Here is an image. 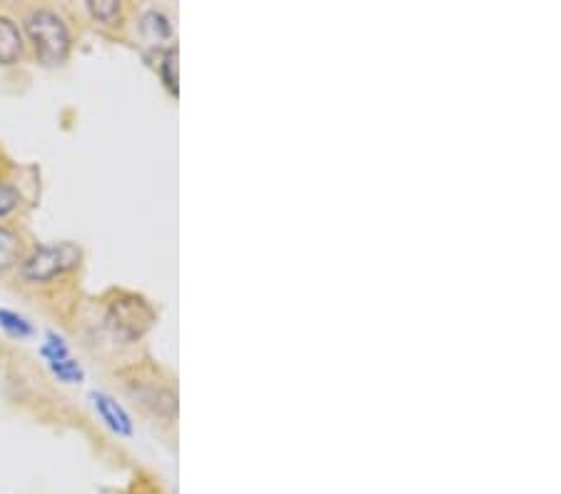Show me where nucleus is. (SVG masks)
I'll return each mask as SVG.
<instances>
[{"label":"nucleus","mask_w":561,"mask_h":494,"mask_svg":"<svg viewBox=\"0 0 561 494\" xmlns=\"http://www.w3.org/2000/svg\"><path fill=\"white\" fill-rule=\"evenodd\" d=\"M25 33L33 43L35 58L43 65H60L70 53V33L53 10H33L25 20Z\"/></svg>","instance_id":"f257e3e1"},{"label":"nucleus","mask_w":561,"mask_h":494,"mask_svg":"<svg viewBox=\"0 0 561 494\" xmlns=\"http://www.w3.org/2000/svg\"><path fill=\"white\" fill-rule=\"evenodd\" d=\"M80 262V250L73 243L38 247L23 262V277L30 282H50Z\"/></svg>","instance_id":"f03ea898"},{"label":"nucleus","mask_w":561,"mask_h":494,"mask_svg":"<svg viewBox=\"0 0 561 494\" xmlns=\"http://www.w3.org/2000/svg\"><path fill=\"white\" fill-rule=\"evenodd\" d=\"M150 322H153V310L140 297L128 295L110 307V325L125 340H135V337L143 335Z\"/></svg>","instance_id":"7ed1b4c3"},{"label":"nucleus","mask_w":561,"mask_h":494,"mask_svg":"<svg viewBox=\"0 0 561 494\" xmlns=\"http://www.w3.org/2000/svg\"><path fill=\"white\" fill-rule=\"evenodd\" d=\"M43 357L48 360V367L53 370V375L58 377V380L68 382V385H75V382H83L85 372L83 367L78 365V362L70 357L68 352V345L63 342V337H58L55 332H50L48 335V342L43 345Z\"/></svg>","instance_id":"20e7f679"},{"label":"nucleus","mask_w":561,"mask_h":494,"mask_svg":"<svg viewBox=\"0 0 561 494\" xmlns=\"http://www.w3.org/2000/svg\"><path fill=\"white\" fill-rule=\"evenodd\" d=\"M90 400H93L95 412L100 415V420H103L110 430L118 432V435H123V437L133 435V420H130L128 412H125L123 407L113 400V397L103 395V392H93Z\"/></svg>","instance_id":"39448f33"},{"label":"nucleus","mask_w":561,"mask_h":494,"mask_svg":"<svg viewBox=\"0 0 561 494\" xmlns=\"http://www.w3.org/2000/svg\"><path fill=\"white\" fill-rule=\"evenodd\" d=\"M23 55V35L10 18L0 15V65H13Z\"/></svg>","instance_id":"423d86ee"},{"label":"nucleus","mask_w":561,"mask_h":494,"mask_svg":"<svg viewBox=\"0 0 561 494\" xmlns=\"http://www.w3.org/2000/svg\"><path fill=\"white\" fill-rule=\"evenodd\" d=\"M20 260V238L10 228L0 225V270H8Z\"/></svg>","instance_id":"0eeeda50"},{"label":"nucleus","mask_w":561,"mask_h":494,"mask_svg":"<svg viewBox=\"0 0 561 494\" xmlns=\"http://www.w3.org/2000/svg\"><path fill=\"white\" fill-rule=\"evenodd\" d=\"M0 327H3L8 335L18 337V340L20 337L33 335V325H30L23 315H15V312L10 310H0Z\"/></svg>","instance_id":"6e6552de"},{"label":"nucleus","mask_w":561,"mask_h":494,"mask_svg":"<svg viewBox=\"0 0 561 494\" xmlns=\"http://www.w3.org/2000/svg\"><path fill=\"white\" fill-rule=\"evenodd\" d=\"M143 33L148 35L150 40H163V38H170V25L168 20H165V15L160 13H148L143 18Z\"/></svg>","instance_id":"1a4fd4ad"},{"label":"nucleus","mask_w":561,"mask_h":494,"mask_svg":"<svg viewBox=\"0 0 561 494\" xmlns=\"http://www.w3.org/2000/svg\"><path fill=\"white\" fill-rule=\"evenodd\" d=\"M160 75H163L170 93H178V53H175V50L165 53L163 63H160Z\"/></svg>","instance_id":"9d476101"},{"label":"nucleus","mask_w":561,"mask_h":494,"mask_svg":"<svg viewBox=\"0 0 561 494\" xmlns=\"http://www.w3.org/2000/svg\"><path fill=\"white\" fill-rule=\"evenodd\" d=\"M90 13H93L95 20L105 25H113L115 20L120 18V3H113V0H103V3H90L88 5Z\"/></svg>","instance_id":"9b49d317"},{"label":"nucleus","mask_w":561,"mask_h":494,"mask_svg":"<svg viewBox=\"0 0 561 494\" xmlns=\"http://www.w3.org/2000/svg\"><path fill=\"white\" fill-rule=\"evenodd\" d=\"M20 208V193L18 188L8 183H0V218L15 213Z\"/></svg>","instance_id":"f8f14e48"}]
</instances>
